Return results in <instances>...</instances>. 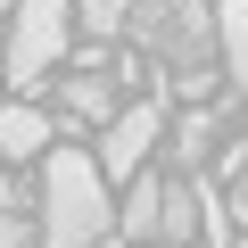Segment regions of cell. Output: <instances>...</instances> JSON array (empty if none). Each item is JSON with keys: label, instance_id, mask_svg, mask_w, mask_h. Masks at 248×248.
Segmentation results:
<instances>
[{"label": "cell", "instance_id": "5bb4252c", "mask_svg": "<svg viewBox=\"0 0 248 248\" xmlns=\"http://www.w3.org/2000/svg\"><path fill=\"white\" fill-rule=\"evenodd\" d=\"M0 91H9V58H0Z\"/></svg>", "mask_w": 248, "mask_h": 248}, {"label": "cell", "instance_id": "8fae6325", "mask_svg": "<svg viewBox=\"0 0 248 248\" xmlns=\"http://www.w3.org/2000/svg\"><path fill=\"white\" fill-rule=\"evenodd\" d=\"M33 240H42V223H25V207L0 215V248H33Z\"/></svg>", "mask_w": 248, "mask_h": 248}, {"label": "cell", "instance_id": "9c48e42d", "mask_svg": "<svg viewBox=\"0 0 248 248\" xmlns=\"http://www.w3.org/2000/svg\"><path fill=\"white\" fill-rule=\"evenodd\" d=\"M215 33H223V66H232V83H248V0H215Z\"/></svg>", "mask_w": 248, "mask_h": 248}, {"label": "cell", "instance_id": "52a82bcc", "mask_svg": "<svg viewBox=\"0 0 248 248\" xmlns=\"http://www.w3.org/2000/svg\"><path fill=\"white\" fill-rule=\"evenodd\" d=\"M58 108H66V124H91V133H108V124L124 116L116 83H99V75H58Z\"/></svg>", "mask_w": 248, "mask_h": 248}, {"label": "cell", "instance_id": "277c9868", "mask_svg": "<svg viewBox=\"0 0 248 248\" xmlns=\"http://www.w3.org/2000/svg\"><path fill=\"white\" fill-rule=\"evenodd\" d=\"M157 133H166V108H157V99H133V108L99 133V174H108V182H133V174L149 166Z\"/></svg>", "mask_w": 248, "mask_h": 248}, {"label": "cell", "instance_id": "7c38bea8", "mask_svg": "<svg viewBox=\"0 0 248 248\" xmlns=\"http://www.w3.org/2000/svg\"><path fill=\"white\" fill-rule=\"evenodd\" d=\"M9 207H25V199H17V182H9V174H0V215H9Z\"/></svg>", "mask_w": 248, "mask_h": 248}, {"label": "cell", "instance_id": "ba28073f", "mask_svg": "<svg viewBox=\"0 0 248 248\" xmlns=\"http://www.w3.org/2000/svg\"><path fill=\"white\" fill-rule=\"evenodd\" d=\"M215 133H223V124H215L207 108H190V116L174 124V174H207V157H215Z\"/></svg>", "mask_w": 248, "mask_h": 248}, {"label": "cell", "instance_id": "6da1fadb", "mask_svg": "<svg viewBox=\"0 0 248 248\" xmlns=\"http://www.w3.org/2000/svg\"><path fill=\"white\" fill-rule=\"evenodd\" d=\"M42 248H99L116 232V207H108V174H99V149H42Z\"/></svg>", "mask_w": 248, "mask_h": 248}, {"label": "cell", "instance_id": "5b68a950", "mask_svg": "<svg viewBox=\"0 0 248 248\" xmlns=\"http://www.w3.org/2000/svg\"><path fill=\"white\" fill-rule=\"evenodd\" d=\"M66 133L42 116V108H25V99H0V166H25V157H42V149H58Z\"/></svg>", "mask_w": 248, "mask_h": 248}, {"label": "cell", "instance_id": "3957f363", "mask_svg": "<svg viewBox=\"0 0 248 248\" xmlns=\"http://www.w3.org/2000/svg\"><path fill=\"white\" fill-rule=\"evenodd\" d=\"M133 42L157 50V58H174L182 75L207 66V50H223V33H215V17L199 9V0H141L133 9Z\"/></svg>", "mask_w": 248, "mask_h": 248}, {"label": "cell", "instance_id": "7a4b0ae2", "mask_svg": "<svg viewBox=\"0 0 248 248\" xmlns=\"http://www.w3.org/2000/svg\"><path fill=\"white\" fill-rule=\"evenodd\" d=\"M66 33H75V0H17L9 9V83L42 91V75L66 58Z\"/></svg>", "mask_w": 248, "mask_h": 248}, {"label": "cell", "instance_id": "2e32d148", "mask_svg": "<svg viewBox=\"0 0 248 248\" xmlns=\"http://www.w3.org/2000/svg\"><path fill=\"white\" fill-rule=\"evenodd\" d=\"M166 248H190V240H166Z\"/></svg>", "mask_w": 248, "mask_h": 248}, {"label": "cell", "instance_id": "9a60e30c", "mask_svg": "<svg viewBox=\"0 0 248 248\" xmlns=\"http://www.w3.org/2000/svg\"><path fill=\"white\" fill-rule=\"evenodd\" d=\"M9 9H17V0H0V17H9Z\"/></svg>", "mask_w": 248, "mask_h": 248}, {"label": "cell", "instance_id": "4fadbf2b", "mask_svg": "<svg viewBox=\"0 0 248 248\" xmlns=\"http://www.w3.org/2000/svg\"><path fill=\"white\" fill-rule=\"evenodd\" d=\"M99 248H124V232H108V240H99Z\"/></svg>", "mask_w": 248, "mask_h": 248}, {"label": "cell", "instance_id": "8992f818", "mask_svg": "<svg viewBox=\"0 0 248 248\" xmlns=\"http://www.w3.org/2000/svg\"><path fill=\"white\" fill-rule=\"evenodd\" d=\"M116 232H124V240H157V232H166V182H157L149 166H141L133 182H124V207H116Z\"/></svg>", "mask_w": 248, "mask_h": 248}, {"label": "cell", "instance_id": "30bf717a", "mask_svg": "<svg viewBox=\"0 0 248 248\" xmlns=\"http://www.w3.org/2000/svg\"><path fill=\"white\" fill-rule=\"evenodd\" d=\"M133 9L141 0H75V17L99 33V42H116V33H133Z\"/></svg>", "mask_w": 248, "mask_h": 248}]
</instances>
